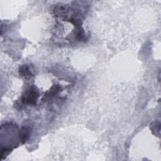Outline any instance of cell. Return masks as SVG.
<instances>
[{
    "label": "cell",
    "mask_w": 161,
    "mask_h": 161,
    "mask_svg": "<svg viewBox=\"0 0 161 161\" xmlns=\"http://www.w3.org/2000/svg\"><path fill=\"white\" fill-rule=\"evenodd\" d=\"M19 73L21 76L25 79H28L31 76V72L29 67L27 65H23L19 69Z\"/></svg>",
    "instance_id": "obj_3"
},
{
    "label": "cell",
    "mask_w": 161,
    "mask_h": 161,
    "mask_svg": "<svg viewBox=\"0 0 161 161\" xmlns=\"http://www.w3.org/2000/svg\"><path fill=\"white\" fill-rule=\"evenodd\" d=\"M30 135V130L26 127H22L19 133V140L23 143L26 142V140L29 138Z\"/></svg>",
    "instance_id": "obj_2"
},
{
    "label": "cell",
    "mask_w": 161,
    "mask_h": 161,
    "mask_svg": "<svg viewBox=\"0 0 161 161\" xmlns=\"http://www.w3.org/2000/svg\"><path fill=\"white\" fill-rule=\"evenodd\" d=\"M38 91L34 86L30 87L21 97V103L26 105H35L38 97Z\"/></svg>",
    "instance_id": "obj_1"
},
{
    "label": "cell",
    "mask_w": 161,
    "mask_h": 161,
    "mask_svg": "<svg viewBox=\"0 0 161 161\" xmlns=\"http://www.w3.org/2000/svg\"><path fill=\"white\" fill-rule=\"evenodd\" d=\"M60 89H61V87H60V86L59 85H53L51 87V89L49 91V92L46 93V95H47L46 96L53 97L55 95L57 94L59 92V91H60Z\"/></svg>",
    "instance_id": "obj_4"
}]
</instances>
